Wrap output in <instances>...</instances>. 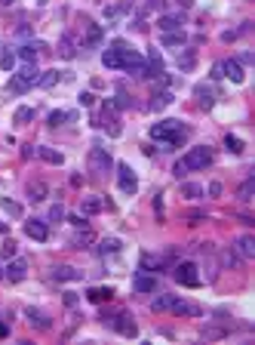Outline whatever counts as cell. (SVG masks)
<instances>
[{
  "mask_svg": "<svg viewBox=\"0 0 255 345\" xmlns=\"http://www.w3.org/2000/svg\"><path fill=\"white\" fill-rule=\"evenodd\" d=\"M117 182H120V191H123V194H135V191H138L135 172H132V167H126V164L117 167Z\"/></svg>",
  "mask_w": 255,
  "mask_h": 345,
  "instance_id": "cell-7",
  "label": "cell"
},
{
  "mask_svg": "<svg viewBox=\"0 0 255 345\" xmlns=\"http://www.w3.org/2000/svg\"><path fill=\"white\" fill-rule=\"evenodd\" d=\"M37 50H46V47H43V43H25V47L19 50V59L22 62H34V59H37Z\"/></svg>",
  "mask_w": 255,
  "mask_h": 345,
  "instance_id": "cell-16",
  "label": "cell"
},
{
  "mask_svg": "<svg viewBox=\"0 0 255 345\" xmlns=\"http://www.w3.org/2000/svg\"><path fill=\"white\" fill-rule=\"evenodd\" d=\"M89 170L92 172H108L111 170V154L105 148H92L89 151Z\"/></svg>",
  "mask_w": 255,
  "mask_h": 345,
  "instance_id": "cell-9",
  "label": "cell"
},
{
  "mask_svg": "<svg viewBox=\"0 0 255 345\" xmlns=\"http://www.w3.org/2000/svg\"><path fill=\"white\" fill-rule=\"evenodd\" d=\"M237 253H240L243 259H252V256H255V237H252V234L240 237V240H237Z\"/></svg>",
  "mask_w": 255,
  "mask_h": 345,
  "instance_id": "cell-12",
  "label": "cell"
},
{
  "mask_svg": "<svg viewBox=\"0 0 255 345\" xmlns=\"http://www.w3.org/2000/svg\"><path fill=\"white\" fill-rule=\"evenodd\" d=\"M212 77H230L234 84H240V80H243V68H240L237 59H225V62L212 65Z\"/></svg>",
  "mask_w": 255,
  "mask_h": 345,
  "instance_id": "cell-5",
  "label": "cell"
},
{
  "mask_svg": "<svg viewBox=\"0 0 255 345\" xmlns=\"http://www.w3.org/2000/svg\"><path fill=\"white\" fill-rule=\"evenodd\" d=\"M181 198L197 201V198H203V188H200V185H194V182H184V185H181Z\"/></svg>",
  "mask_w": 255,
  "mask_h": 345,
  "instance_id": "cell-25",
  "label": "cell"
},
{
  "mask_svg": "<svg viewBox=\"0 0 255 345\" xmlns=\"http://www.w3.org/2000/svg\"><path fill=\"white\" fill-rule=\"evenodd\" d=\"M59 53L65 56V59H74V37H71V34H65V37H62V43H59Z\"/></svg>",
  "mask_w": 255,
  "mask_h": 345,
  "instance_id": "cell-26",
  "label": "cell"
},
{
  "mask_svg": "<svg viewBox=\"0 0 255 345\" xmlns=\"http://www.w3.org/2000/svg\"><path fill=\"white\" fill-rule=\"evenodd\" d=\"M178 65L184 68V71H188V68L194 65V50H188V53H184V56H181V59H178Z\"/></svg>",
  "mask_w": 255,
  "mask_h": 345,
  "instance_id": "cell-42",
  "label": "cell"
},
{
  "mask_svg": "<svg viewBox=\"0 0 255 345\" xmlns=\"http://www.w3.org/2000/svg\"><path fill=\"white\" fill-rule=\"evenodd\" d=\"M184 43V34L181 31H166L163 34V47H181Z\"/></svg>",
  "mask_w": 255,
  "mask_h": 345,
  "instance_id": "cell-27",
  "label": "cell"
},
{
  "mask_svg": "<svg viewBox=\"0 0 255 345\" xmlns=\"http://www.w3.org/2000/svg\"><path fill=\"white\" fill-rule=\"evenodd\" d=\"M65 305L74 308V305H77V293H65Z\"/></svg>",
  "mask_w": 255,
  "mask_h": 345,
  "instance_id": "cell-46",
  "label": "cell"
},
{
  "mask_svg": "<svg viewBox=\"0 0 255 345\" xmlns=\"http://www.w3.org/2000/svg\"><path fill=\"white\" fill-rule=\"evenodd\" d=\"M172 312H176V315H184V317H200V308L191 305V302H181V299H176Z\"/></svg>",
  "mask_w": 255,
  "mask_h": 345,
  "instance_id": "cell-15",
  "label": "cell"
},
{
  "mask_svg": "<svg viewBox=\"0 0 255 345\" xmlns=\"http://www.w3.org/2000/svg\"><path fill=\"white\" fill-rule=\"evenodd\" d=\"M111 296H114L111 287H92V290H86V299H89V302H108Z\"/></svg>",
  "mask_w": 255,
  "mask_h": 345,
  "instance_id": "cell-13",
  "label": "cell"
},
{
  "mask_svg": "<svg viewBox=\"0 0 255 345\" xmlns=\"http://www.w3.org/2000/svg\"><path fill=\"white\" fill-rule=\"evenodd\" d=\"M123 50H126V43H123V40H114L111 50L102 53V62H105V68H123Z\"/></svg>",
  "mask_w": 255,
  "mask_h": 345,
  "instance_id": "cell-6",
  "label": "cell"
},
{
  "mask_svg": "<svg viewBox=\"0 0 255 345\" xmlns=\"http://www.w3.org/2000/svg\"><path fill=\"white\" fill-rule=\"evenodd\" d=\"M169 102H172V93H154L151 96V111H163Z\"/></svg>",
  "mask_w": 255,
  "mask_h": 345,
  "instance_id": "cell-22",
  "label": "cell"
},
{
  "mask_svg": "<svg viewBox=\"0 0 255 345\" xmlns=\"http://www.w3.org/2000/svg\"><path fill=\"white\" fill-rule=\"evenodd\" d=\"M157 28H160V31H178V28H181V16H160Z\"/></svg>",
  "mask_w": 255,
  "mask_h": 345,
  "instance_id": "cell-17",
  "label": "cell"
},
{
  "mask_svg": "<svg viewBox=\"0 0 255 345\" xmlns=\"http://www.w3.org/2000/svg\"><path fill=\"white\" fill-rule=\"evenodd\" d=\"M0 231H6V225H3V222H0Z\"/></svg>",
  "mask_w": 255,
  "mask_h": 345,
  "instance_id": "cell-52",
  "label": "cell"
},
{
  "mask_svg": "<svg viewBox=\"0 0 255 345\" xmlns=\"http://www.w3.org/2000/svg\"><path fill=\"white\" fill-rule=\"evenodd\" d=\"M92 240H96V237H92V231H86V228H83V231L74 237V247H86V244H92Z\"/></svg>",
  "mask_w": 255,
  "mask_h": 345,
  "instance_id": "cell-35",
  "label": "cell"
},
{
  "mask_svg": "<svg viewBox=\"0 0 255 345\" xmlns=\"http://www.w3.org/2000/svg\"><path fill=\"white\" fill-rule=\"evenodd\" d=\"M0 256H3V259H13V256H16V240H6L3 250H0Z\"/></svg>",
  "mask_w": 255,
  "mask_h": 345,
  "instance_id": "cell-39",
  "label": "cell"
},
{
  "mask_svg": "<svg viewBox=\"0 0 255 345\" xmlns=\"http://www.w3.org/2000/svg\"><path fill=\"white\" fill-rule=\"evenodd\" d=\"M55 84H59V71H46L43 77H37V86H43V89H50Z\"/></svg>",
  "mask_w": 255,
  "mask_h": 345,
  "instance_id": "cell-30",
  "label": "cell"
},
{
  "mask_svg": "<svg viewBox=\"0 0 255 345\" xmlns=\"http://www.w3.org/2000/svg\"><path fill=\"white\" fill-rule=\"evenodd\" d=\"M117 250H120V240H117V237L99 240V253H105V256H108V253H117Z\"/></svg>",
  "mask_w": 255,
  "mask_h": 345,
  "instance_id": "cell-28",
  "label": "cell"
},
{
  "mask_svg": "<svg viewBox=\"0 0 255 345\" xmlns=\"http://www.w3.org/2000/svg\"><path fill=\"white\" fill-rule=\"evenodd\" d=\"M6 333H9V327H6V324H0V336H6Z\"/></svg>",
  "mask_w": 255,
  "mask_h": 345,
  "instance_id": "cell-50",
  "label": "cell"
},
{
  "mask_svg": "<svg viewBox=\"0 0 255 345\" xmlns=\"http://www.w3.org/2000/svg\"><path fill=\"white\" fill-rule=\"evenodd\" d=\"M151 9H157V13H160V9H163V0H148V3L142 6V13H151Z\"/></svg>",
  "mask_w": 255,
  "mask_h": 345,
  "instance_id": "cell-43",
  "label": "cell"
},
{
  "mask_svg": "<svg viewBox=\"0 0 255 345\" xmlns=\"http://www.w3.org/2000/svg\"><path fill=\"white\" fill-rule=\"evenodd\" d=\"M3 206H6V213H13V216H22V206H19V203H13V201H3Z\"/></svg>",
  "mask_w": 255,
  "mask_h": 345,
  "instance_id": "cell-45",
  "label": "cell"
},
{
  "mask_svg": "<svg viewBox=\"0 0 255 345\" xmlns=\"http://www.w3.org/2000/svg\"><path fill=\"white\" fill-rule=\"evenodd\" d=\"M83 43H86V47H99V43H102V25H89Z\"/></svg>",
  "mask_w": 255,
  "mask_h": 345,
  "instance_id": "cell-24",
  "label": "cell"
},
{
  "mask_svg": "<svg viewBox=\"0 0 255 345\" xmlns=\"http://www.w3.org/2000/svg\"><path fill=\"white\" fill-rule=\"evenodd\" d=\"M172 274H176V281H178L181 287H200V274H197V265H194V262H178Z\"/></svg>",
  "mask_w": 255,
  "mask_h": 345,
  "instance_id": "cell-4",
  "label": "cell"
},
{
  "mask_svg": "<svg viewBox=\"0 0 255 345\" xmlns=\"http://www.w3.org/2000/svg\"><path fill=\"white\" fill-rule=\"evenodd\" d=\"M222 262H225V265H230V268H234L237 262H240V256H237L234 250H225V253H222Z\"/></svg>",
  "mask_w": 255,
  "mask_h": 345,
  "instance_id": "cell-38",
  "label": "cell"
},
{
  "mask_svg": "<svg viewBox=\"0 0 255 345\" xmlns=\"http://www.w3.org/2000/svg\"><path fill=\"white\" fill-rule=\"evenodd\" d=\"M80 105H83V108H92V105H96V96H92V93H80Z\"/></svg>",
  "mask_w": 255,
  "mask_h": 345,
  "instance_id": "cell-44",
  "label": "cell"
},
{
  "mask_svg": "<svg viewBox=\"0 0 255 345\" xmlns=\"http://www.w3.org/2000/svg\"><path fill=\"white\" fill-rule=\"evenodd\" d=\"M200 336H203V339H222V336H225V330H222V327H203V330H200Z\"/></svg>",
  "mask_w": 255,
  "mask_h": 345,
  "instance_id": "cell-33",
  "label": "cell"
},
{
  "mask_svg": "<svg viewBox=\"0 0 255 345\" xmlns=\"http://www.w3.org/2000/svg\"><path fill=\"white\" fill-rule=\"evenodd\" d=\"M172 172H176V179H181V176H184V172H188V170H184V164H181V160H178V164H176V167H172Z\"/></svg>",
  "mask_w": 255,
  "mask_h": 345,
  "instance_id": "cell-47",
  "label": "cell"
},
{
  "mask_svg": "<svg viewBox=\"0 0 255 345\" xmlns=\"http://www.w3.org/2000/svg\"><path fill=\"white\" fill-rule=\"evenodd\" d=\"M188 136H191V130H188L181 120H163V123H154V126H151V139L163 142V145H169V148L181 145Z\"/></svg>",
  "mask_w": 255,
  "mask_h": 345,
  "instance_id": "cell-1",
  "label": "cell"
},
{
  "mask_svg": "<svg viewBox=\"0 0 255 345\" xmlns=\"http://www.w3.org/2000/svg\"><path fill=\"white\" fill-rule=\"evenodd\" d=\"M37 77L40 74H37V68H34V62H25V65L19 68V74L9 80V93H25L28 86L37 84Z\"/></svg>",
  "mask_w": 255,
  "mask_h": 345,
  "instance_id": "cell-2",
  "label": "cell"
},
{
  "mask_svg": "<svg viewBox=\"0 0 255 345\" xmlns=\"http://www.w3.org/2000/svg\"><path fill=\"white\" fill-rule=\"evenodd\" d=\"M71 222H74L77 228H83V225H86V219H83V216H71Z\"/></svg>",
  "mask_w": 255,
  "mask_h": 345,
  "instance_id": "cell-49",
  "label": "cell"
},
{
  "mask_svg": "<svg viewBox=\"0 0 255 345\" xmlns=\"http://www.w3.org/2000/svg\"><path fill=\"white\" fill-rule=\"evenodd\" d=\"M13 65H16V56L13 53H6L3 59H0V68H3V71H13Z\"/></svg>",
  "mask_w": 255,
  "mask_h": 345,
  "instance_id": "cell-40",
  "label": "cell"
},
{
  "mask_svg": "<svg viewBox=\"0 0 255 345\" xmlns=\"http://www.w3.org/2000/svg\"><path fill=\"white\" fill-rule=\"evenodd\" d=\"M197 99H200V108H212L215 105V93L209 86H197Z\"/></svg>",
  "mask_w": 255,
  "mask_h": 345,
  "instance_id": "cell-20",
  "label": "cell"
},
{
  "mask_svg": "<svg viewBox=\"0 0 255 345\" xmlns=\"http://www.w3.org/2000/svg\"><path fill=\"white\" fill-rule=\"evenodd\" d=\"M25 234L34 237V240H46L50 237V228H46V222H40V219H28L25 222Z\"/></svg>",
  "mask_w": 255,
  "mask_h": 345,
  "instance_id": "cell-10",
  "label": "cell"
},
{
  "mask_svg": "<svg viewBox=\"0 0 255 345\" xmlns=\"http://www.w3.org/2000/svg\"><path fill=\"white\" fill-rule=\"evenodd\" d=\"M34 117V108H19L16 111V123H28Z\"/></svg>",
  "mask_w": 255,
  "mask_h": 345,
  "instance_id": "cell-37",
  "label": "cell"
},
{
  "mask_svg": "<svg viewBox=\"0 0 255 345\" xmlns=\"http://www.w3.org/2000/svg\"><path fill=\"white\" fill-rule=\"evenodd\" d=\"M37 154H40V157L46 160V164H62V160H65V157H62L59 151H52V148H40Z\"/></svg>",
  "mask_w": 255,
  "mask_h": 345,
  "instance_id": "cell-31",
  "label": "cell"
},
{
  "mask_svg": "<svg viewBox=\"0 0 255 345\" xmlns=\"http://www.w3.org/2000/svg\"><path fill=\"white\" fill-rule=\"evenodd\" d=\"M46 194H50V188L43 185V182H34V185H28V198L34 201V203H40V201H46Z\"/></svg>",
  "mask_w": 255,
  "mask_h": 345,
  "instance_id": "cell-18",
  "label": "cell"
},
{
  "mask_svg": "<svg viewBox=\"0 0 255 345\" xmlns=\"http://www.w3.org/2000/svg\"><path fill=\"white\" fill-rule=\"evenodd\" d=\"M80 210H83V216H92V213L102 210V201H99V198H86L83 203H80Z\"/></svg>",
  "mask_w": 255,
  "mask_h": 345,
  "instance_id": "cell-29",
  "label": "cell"
},
{
  "mask_svg": "<svg viewBox=\"0 0 255 345\" xmlns=\"http://www.w3.org/2000/svg\"><path fill=\"white\" fill-rule=\"evenodd\" d=\"M28 320H31L37 330H50V317H46L43 312H34V308H28Z\"/></svg>",
  "mask_w": 255,
  "mask_h": 345,
  "instance_id": "cell-23",
  "label": "cell"
},
{
  "mask_svg": "<svg viewBox=\"0 0 255 345\" xmlns=\"http://www.w3.org/2000/svg\"><path fill=\"white\" fill-rule=\"evenodd\" d=\"M181 164H184V170H206L212 164V148H206V145H200V148H191L188 154L181 157Z\"/></svg>",
  "mask_w": 255,
  "mask_h": 345,
  "instance_id": "cell-3",
  "label": "cell"
},
{
  "mask_svg": "<svg viewBox=\"0 0 255 345\" xmlns=\"http://www.w3.org/2000/svg\"><path fill=\"white\" fill-rule=\"evenodd\" d=\"M68 117H71L68 111H52L50 114V126H62V120H68Z\"/></svg>",
  "mask_w": 255,
  "mask_h": 345,
  "instance_id": "cell-36",
  "label": "cell"
},
{
  "mask_svg": "<svg viewBox=\"0 0 255 345\" xmlns=\"http://www.w3.org/2000/svg\"><path fill=\"white\" fill-rule=\"evenodd\" d=\"M102 320H105V324H111L117 333H123V336H135V333H138V327L132 324V317H129V315H117V317H108V315H105Z\"/></svg>",
  "mask_w": 255,
  "mask_h": 345,
  "instance_id": "cell-8",
  "label": "cell"
},
{
  "mask_svg": "<svg viewBox=\"0 0 255 345\" xmlns=\"http://www.w3.org/2000/svg\"><path fill=\"white\" fill-rule=\"evenodd\" d=\"M132 287L138 293H154L157 290V278H148V274H138V278L132 281Z\"/></svg>",
  "mask_w": 255,
  "mask_h": 345,
  "instance_id": "cell-14",
  "label": "cell"
},
{
  "mask_svg": "<svg viewBox=\"0 0 255 345\" xmlns=\"http://www.w3.org/2000/svg\"><path fill=\"white\" fill-rule=\"evenodd\" d=\"M225 145H228V151H234V154H240V151H243V139H237V136H228Z\"/></svg>",
  "mask_w": 255,
  "mask_h": 345,
  "instance_id": "cell-34",
  "label": "cell"
},
{
  "mask_svg": "<svg viewBox=\"0 0 255 345\" xmlns=\"http://www.w3.org/2000/svg\"><path fill=\"white\" fill-rule=\"evenodd\" d=\"M209 194H212V198H218V194H222V182H212V185H209Z\"/></svg>",
  "mask_w": 255,
  "mask_h": 345,
  "instance_id": "cell-48",
  "label": "cell"
},
{
  "mask_svg": "<svg viewBox=\"0 0 255 345\" xmlns=\"http://www.w3.org/2000/svg\"><path fill=\"white\" fill-rule=\"evenodd\" d=\"M0 3H3V6H9V3H13V0H0Z\"/></svg>",
  "mask_w": 255,
  "mask_h": 345,
  "instance_id": "cell-51",
  "label": "cell"
},
{
  "mask_svg": "<svg viewBox=\"0 0 255 345\" xmlns=\"http://www.w3.org/2000/svg\"><path fill=\"white\" fill-rule=\"evenodd\" d=\"M176 299H178V296H157L154 302H151V308H154V312H172Z\"/></svg>",
  "mask_w": 255,
  "mask_h": 345,
  "instance_id": "cell-19",
  "label": "cell"
},
{
  "mask_svg": "<svg viewBox=\"0 0 255 345\" xmlns=\"http://www.w3.org/2000/svg\"><path fill=\"white\" fill-rule=\"evenodd\" d=\"M59 219H65V210H62V203H55L50 210V222H59Z\"/></svg>",
  "mask_w": 255,
  "mask_h": 345,
  "instance_id": "cell-41",
  "label": "cell"
},
{
  "mask_svg": "<svg viewBox=\"0 0 255 345\" xmlns=\"http://www.w3.org/2000/svg\"><path fill=\"white\" fill-rule=\"evenodd\" d=\"M25 271H28V265H25L22 259H16L13 265L6 268V278H9V281H22V278H25Z\"/></svg>",
  "mask_w": 255,
  "mask_h": 345,
  "instance_id": "cell-21",
  "label": "cell"
},
{
  "mask_svg": "<svg viewBox=\"0 0 255 345\" xmlns=\"http://www.w3.org/2000/svg\"><path fill=\"white\" fill-rule=\"evenodd\" d=\"M83 278V271H77L71 265H55L52 268V281H80Z\"/></svg>",
  "mask_w": 255,
  "mask_h": 345,
  "instance_id": "cell-11",
  "label": "cell"
},
{
  "mask_svg": "<svg viewBox=\"0 0 255 345\" xmlns=\"http://www.w3.org/2000/svg\"><path fill=\"white\" fill-rule=\"evenodd\" d=\"M252 194H255V179H249V182L240 185V201H252Z\"/></svg>",
  "mask_w": 255,
  "mask_h": 345,
  "instance_id": "cell-32",
  "label": "cell"
}]
</instances>
